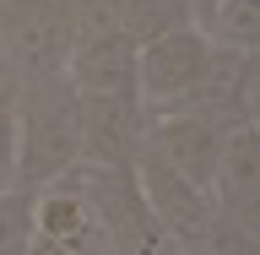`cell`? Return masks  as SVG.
Masks as SVG:
<instances>
[{
    "label": "cell",
    "mask_w": 260,
    "mask_h": 255,
    "mask_svg": "<svg viewBox=\"0 0 260 255\" xmlns=\"http://www.w3.org/2000/svg\"><path fill=\"white\" fill-rule=\"evenodd\" d=\"M11 130H16V168L11 190H44L60 174L81 163V93L65 71L16 81L11 98Z\"/></svg>",
    "instance_id": "cell-1"
},
{
    "label": "cell",
    "mask_w": 260,
    "mask_h": 255,
    "mask_svg": "<svg viewBox=\"0 0 260 255\" xmlns=\"http://www.w3.org/2000/svg\"><path fill=\"white\" fill-rule=\"evenodd\" d=\"M211 54H217V44L206 38L201 22L174 27V33H162V38H152V44H141L136 49V98H141V109L146 114L184 109L201 93V81H206Z\"/></svg>",
    "instance_id": "cell-2"
},
{
    "label": "cell",
    "mask_w": 260,
    "mask_h": 255,
    "mask_svg": "<svg viewBox=\"0 0 260 255\" xmlns=\"http://www.w3.org/2000/svg\"><path fill=\"white\" fill-rule=\"evenodd\" d=\"M71 44L76 27L65 0H0V54L16 71V81L65 71Z\"/></svg>",
    "instance_id": "cell-3"
},
{
    "label": "cell",
    "mask_w": 260,
    "mask_h": 255,
    "mask_svg": "<svg viewBox=\"0 0 260 255\" xmlns=\"http://www.w3.org/2000/svg\"><path fill=\"white\" fill-rule=\"evenodd\" d=\"M136 185H141L146 207H152V217L162 223V234L179 244L184 255H201L211 239V228H217V207H211V190H201V185H190L184 174H174V168H162L157 158H136Z\"/></svg>",
    "instance_id": "cell-4"
},
{
    "label": "cell",
    "mask_w": 260,
    "mask_h": 255,
    "mask_svg": "<svg viewBox=\"0 0 260 255\" xmlns=\"http://www.w3.org/2000/svg\"><path fill=\"white\" fill-rule=\"evenodd\" d=\"M222 141L228 130L217 120L195 109H162V114H146V158H157L162 168L184 174L190 185L211 190V174H217V158H222Z\"/></svg>",
    "instance_id": "cell-5"
},
{
    "label": "cell",
    "mask_w": 260,
    "mask_h": 255,
    "mask_svg": "<svg viewBox=\"0 0 260 255\" xmlns=\"http://www.w3.org/2000/svg\"><path fill=\"white\" fill-rule=\"evenodd\" d=\"M146 147V109L136 93H81V163L136 168Z\"/></svg>",
    "instance_id": "cell-6"
},
{
    "label": "cell",
    "mask_w": 260,
    "mask_h": 255,
    "mask_svg": "<svg viewBox=\"0 0 260 255\" xmlns=\"http://www.w3.org/2000/svg\"><path fill=\"white\" fill-rule=\"evenodd\" d=\"M211 207L228 223H244L260 234V136H255V125L228 130L217 174H211Z\"/></svg>",
    "instance_id": "cell-7"
},
{
    "label": "cell",
    "mask_w": 260,
    "mask_h": 255,
    "mask_svg": "<svg viewBox=\"0 0 260 255\" xmlns=\"http://www.w3.org/2000/svg\"><path fill=\"white\" fill-rule=\"evenodd\" d=\"M65 76L76 93H136V44L119 27L81 33L71 44Z\"/></svg>",
    "instance_id": "cell-8"
},
{
    "label": "cell",
    "mask_w": 260,
    "mask_h": 255,
    "mask_svg": "<svg viewBox=\"0 0 260 255\" xmlns=\"http://www.w3.org/2000/svg\"><path fill=\"white\" fill-rule=\"evenodd\" d=\"M190 22H201L195 0H119V16H114V27L136 49L162 38V33H174V27H190Z\"/></svg>",
    "instance_id": "cell-9"
},
{
    "label": "cell",
    "mask_w": 260,
    "mask_h": 255,
    "mask_svg": "<svg viewBox=\"0 0 260 255\" xmlns=\"http://www.w3.org/2000/svg\"><path fill=\"white\" fill-rule=\"evenodd\" d=\"M201 27H206L211 44L255 54V49H260V0H206Z\"/></svg>",
    "instance_id": "cell-10"
},
{
    "label": "cell",
    "mask_w": 260,
    "mask_h": 255,
    "mask_svg": "<svg viewBox=\"0 0 260 255\" xmlns=\"http://www.w3.org/2000/svg\"><path fill=\"white\" fill-rule=\"evenodd\" d=\"M32 244V195L0 190V255H27Z\"/></svg>",
    "instance_id": "cell-11"
},
{
    "label": "cell",
    "mask_w": 260,
    "mask_h": 255,
    "mask_svg": "<svg viewBox=\"0 0 260 255\" xmlns=\"http://www.w3.org/2000/svg\"><path fill=\"white\" fill-rule=\"evenodd\" d=\"M201 255H260V234L244 223H228L222 212H217V228H211V239Z\"/></svg>",
    "instance_id": "cell-12"
},
{
    "label": "cell",
    "mask_w": 260,
    "mask_h": 255,
    "mask_svg": "<svg viewBox=\"0 0 260 255\" xmlns=\"http://www.w3.org/2000/svg\"><path fill=\"white\" fill-rule=\"evenodd\" d=\"M65 11H71V27L81 33H103L114 27V16H119V0H65Z\"/></svg>",
    "instance_id": "cell-13"
},
{
    "label": "cell",
    "mask_w": 260,
    "mask_h": 255,
    "mask_svg": "<svg viewBox=\"0 0 260 255\" xmlns=\"http://www.w3.org/2000/svg\"><path fill=\"white\" fill-rule=\"evenodd\" d=\"M16 168V130H11V103H0V190H11Z\"/></svg>",
    "instance_id": "cell-14"
},
{
    "label": "cell",
    "mask_w": 260,
    "mask_h": 255,
    "mask_svg": "<svg viewBox=\"0 0 260 255\" xmlns=\"http://www.w3.org/2000/svg\"><path fill=\"white\" fill-rule=\"evenodd\" d=\"M201 11H206V0H195V16H201Z\"/></svg>",
    "instance_id": "cell-15"
},
{
    "label": "cell",
    "mask_w": 260,
    "mask_h": 255,
    "mask_svg": "<svg viewBox=\"0 0 260 255\" xmlns=\"http://www.w3.org/2000/svg\"><path fill=\"white\" fill-rule=\"evenodd\" d=\"M201 16H206V11H201Z\"/></svg>",
    "instance_id": "cell-16"
}]
</instances>
